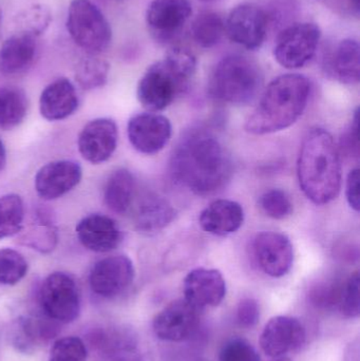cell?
<instances>
[{
	"instance_id": "obj_1",
	"label": "cell",
	"mask_w": 360,
	"mask_h": 361,
	"mask_svg": "<svg viewBox=\"0 0 360 361\" xmlns=\"http://www.w3.org/2000/svg\"><path fill=\"white\" fill-rule=\"evenodd\" d=\"M232 161L221 142L209 131L194 129L173 150V180L194 195L206 197L223 189L232 179Z\"/></svg>"
},
{
	"instance_id": "obj_2",
	"label": "cell",
	"mask_w": 360,
	"mask_h": 361,
	"mask_svg": "<svg viewBox=\"0 0 360 361\" xmlns=\"http://www.w3.org/2000/svg\"><path fill=\"white\" fill-rule=\"evenodd\" d=\"M299 186L317 205L336 199L342 187L340 152L329 131L313 128L306 133L297 164Z\"/></svg>"
},
{
	"instance_id": "obj_3",
	"label": "cell",
	"mask_w": 360,
	"mask_h": 361,
	"mask_svg": "<svg viewBox=\"0 0 360 361\" xmlns=\"http://www.w3.org/2000/svg\"><path fill=\"white\" fill-rule=\"evenodd\" d=\"M311 82L298 73L283 74L268 84L253 114L245 123V130L263 135L289 128L302 116L309 99Z\"/></svg>"
},
{
	"instance_id": "obj_4",
	"label": "cell",
	"mask_w": 360,
	"mask_h": 361,
	"mask_svg": "<svg viewBox=\"0 0 360 361\" xmlns=\"http://www.w3.org/2000/svg\"><path fill=\"white\" fill-rule=\"evenodd\" d=\"M196 71L197 59L192 52L183 48L171 49L142 76L137 85V99L149 111H162L185 91Z\"/></svg>"
},
{
	"instance_id": "obj_5",
	"label": "cell",
	"mask_w": 360,
	"mask_h": 361,
	"mask_svg": "<svg viewBox=\"0 0 360 361\" xmlns=\"http://www.w3.org/2000/svg\"><path fill=\"white\" fill-rule=\"evenodd\" d=\"M263 84L259 66L243 55H228L216 65L209 82L211 97L230 105H247Z\"/></svg>"
},
{
	"instance_id": "obj_6",
	"label": "cell",
	"mask_w": 360,
	"mask_h": 361,
	"mask_svg": "<svg viewBox=\"0 0 360 361\" xmlns=\"http://www.w3.org/2000/svg\"><path fill=\"white\" fill-rule=\"evenodd\" d=\"M67 29L74 42L90 55L99 54L111 42L109 23L90 0H72L68 10Z\"/></svg>"
},
{
	"instance_id": "obj_7",
	"label": "cell",
	"mask_w": 360,
	"mask_h": 361,
	"mask_svg": "<svg viewBox=\"0 0 360 361\" xmlns=\"http://www.w3.org/2000/svg\"><path fill=\"white\" fill-rule=\"evenodd\" d=\"M39 301L44 315L57 324H71L80 316V290L67 274L49 275L40 288Z\"/></svg>"
},
{
	"instance_id": "obj_8",
	"label": "cell",
	"mask_w": 360,
	"mask_h": 361,
	"mask_svg": "<svg viewBox=\"0 0 360 361\" xmlns=\"http://www.w3.org/2000/svg\"><path fill=\"white\" fill-rule=\"evenodd\" d=\"M321 38V29L315 23H294L277 37L275 59L285 69L304 67L316 54Z\"/></svg>"
},
{
	"instance_id": "obj_9",
	"label": "cell",
	"mask_w": 360,
	"mask_h": 361,
	"mask_svg": "<svg viewBox=\"0 0 360 361\" xmlns=\"http://www.w3.org/2000/svg\"><path fill=\"white\" fill-rule=\"evenodd\" d=\"M268 17L260 6L242 4L230 11L225 21V33L235 44L257 50L266 39Z\"/></svg>"
},
{
	"instance_id": "obj_10",
	"label": "cell",
	"mask_w": 360,
	"mask_h": 361,
	"mask_svg": "<svg viewBox=\"0 0 360 361\" xmlns=\"http://www.w3.org/2000/svg\"><path fill=\"white\" fill-rule=\"evenodd\" d=\"M135 265L124 255L107 257L93 265L89 283L93 293L103 298H114L123 294L132 284Z\"/></svg>"
},
{
	"instance_id": "obj_11",
	"label": "cell",
	"mask_w": 360,
	"mask_h": 361,
	"mask_svg": "<svg viewBox=\"0 0 360 361\" xmlns=\"http://www.w3.org/2000/svg\"><path fill=\"white\" fill-rule=\"evenodd\" d=\"M200 311L186 299L173 301L154 317V334L161 341L173 343L190 338L200 324Z\"/></svg>"
},
{
	"instance_id": "obj_12",
	"label": "cell",
	"mask_w": 360,
	"mask_h": 361,
	"mask_svg": "<svg viewBox=\"0 0 360 361\" xmlns=\"http://www.w3.org/2000/svg\"><path fill=\"white\" fill-rule=\"evenodd\" d=\"M253 250L260 269L270 277H283L293 267V244L285 233L277 231L258 233L254 240Z\"/></svg>"
},
{
	"instance_id": "obj_13",
	"label": "cell",
	"mask_w": 360,
	"mask_h": 361,
	"mask_svg": "<svg viewBox=\"0 0 360 361\" xmlns=\"http://www.w3.org/2000/svg\"><path fill=\"white\" fill-rule=\"evenodd\" d=\"M127 133L135 150L143 154H154L164 149L170 141L173 126L166 116L146 112L129 120Z\"/></svg>"
},
{
	"instance_id": "obj_14",
	"label": "cell",
	"mask_w": 360,
	"mask_h": 361,
	"mask_svg": "<svg viewBox=\"0 0 360 361\" xmlns=\"http://www.w3.org/2000/svg\"><path fill=\"white\" fill-rule=\"evenodd\" d=\"M306 339V329L299 320L289 316H277L264 326L260 347L266 356L278 360L302 348Z\"/></svg>"
},
{
	"instance_id": "obj_15",
	"label": "cell",
	"mask_w": 360,
	"mask_h": 361,
	"mask_svg": "<svg viewBox=\"0 0 360 361\" xmlns=\"http://www.w3.org/2000/svg\"><path fill=\"white\" fill-rule=\"evenodd\" d=\"M118 140L116 123L110 118H97L80 131L78 150L89 163L101 164L111 158L118 146Z\"/></svg>"
},
{
	"instance_id": "obj_16",
	"label": "cell",
	"mask_w": 360,
	"mask_h": 361,
	"mask_svg": "<svg viewBox=\"0 0 360 361\" xmlns=\"http://www.w3.org/2000/svg\"><path fill=\"white\" fill-rule=\"evenodd\" d=\"M82 167L70 160L48 163L35 176V190L42 199L55 200L63 197L80 184Z\"/></svg>"
},
{
	"instance_id": "obj_17",
	"label": "cell",
	"mask_w": 360,
	"mask_h": 361,
	"mask_svg": "<svg viewBox=\"0 0 360 361\" xmlns=\"http://www.w3.org/2000/svg\"><path fill=\"white\" fill-rule=\"evenodd\" d=\"M192 14L190 0H152L146 21L158 39H168L181 31Z\"/></svg>"
},
{
	"instance_id": "obj_18",
	"label": "cell",
	"mask_w": 360,
	"mask_h": 361,
	"mask_svg": "<svg viewBox=\"0 0 360 361\" xmlns=\"http://www.w3.org/2000/svg\"><path fill=\"white\" fill-rule=\"evenodd\" d=\"M184 299L199 309L218 307L226 296V282L218 269H196L184 279Z\"/></svg>"
},
{
	"instance_id": "obj_19",
	"label": "cell",
	"mask_w": 360,
	"mask_h": 361,
	"mask_svg": "<svg viewBox=\"0 0 360 361\" xmlns=\"http://www.w3.org/2000/svg\"><path fill=\"white\" fill-rule=\"evenodd\" d=\"M76 235L84 247L94 252H112L123 241L116 221L104 214L85 216L76 225Z\"/></svg>"
},
{
	"instance_id": "obj_20",
	"label": "cell",
	"mask_w": 360,
	"mask_h": 361,
	"mask_svg": "<svg viewBox=\"0 0 360 361\" xmlns=\"http://www.w3.org/2000/svg\"><path fill=\"white\" fill-rule=\"evenodd\" d=\"M244 222V210L238 202L216 200L199 216L203 231L218 237H225L239 231Z\"/></svg>"
},
{
	"instance_id": "obj_21",
	"label": "cell",
	"mask_w": 360,
	"mask_h": 361,
	"mask_svg": "<svg viewBox=\"0 0 360 361\" xmlns=\"http://www.w3.org/2000/svg\"><path fill=\"white\" fill-rule=\"evenodd\" d=\"M77 107V92L68 78H57L49 84L40 95V114L51 122L69 118Z\"/></svg>"
},
{
	"instance_id": "obj_22",
	"label": "cell",
	"mask_w": 360,
	"mask_h": 361,
	"mask_svg": "<svg viewBox=\"0 0 360 361\" xmlns=\"http://www.w3.org/2000/svg\"><path fill=\"white\" fill-rule=\"evenodd\" d=\"M36 54V37L17 32L6 38L0 48V73L16 75L29 69Z\"/></svg>"
},
{
	"instance_id": "obj_23",
	"label": "cell",
	"mask_w": 360,
	"mask_h": 361,
	"mask_svg": "<svg viewBox=\"0 0 360 361\" xmlns=\"http://www.w3.org/2000/svg\"><path fill=\"white\" fill-rule=\"evenodd\" d=\"M175 218V209L166 199L149 195L137 207L135 226L139 233L154 235L168 226Z\"/></svg>"
},
{
	"instance_id": "obj_24",
	"label": "cell",
	"mask_w": 360,
	"mask_h": 361,
	"mask_svg": "<svg viewBox=\"0 0 360 361\" xmlns=\"http://www.w3.org/2000/svg\"><path fill=\"white\" fill-rule=\"evenodd\" d=\"M55 324L50 318L40 316H27L17 322L14 329V345L19 351H35L42 343L52 338L54 333Z\"/></svg>"
},
{
	"instance_id": "obj_25",
	"label": "cell",
	"mask_w": 360,
	"mask_h": 361,
	"mask_svg": "<svg viewBox=\"0 0 360 361\" xmlns=\"http://www.w3.org/2000/svg\"><path fill=\"white\" fill-rule=\"evenodd\" d=\"M329 71L342 84L359 82L360 48L357 40L347 38L337 44L329 63Z\"/></svg>"
},
{
	"instance_id": "obj_26",
	"label": "cell",
	"mask_w": 360,
	"mask_h": 361,
	"mask_svg": "<svg viewBox=\"0 0 360 361\" xmlns=\"http://www.w3.org/2000/svg\"><path fill=\"white\" fill-rule=\"evenodd\" d=\"M135 195V180L130 171L120 169L110 175L104 190V200L109 209L118 214H127Z\"/></svg>"
},
{
	"instance_id": "obj_27",
	"label": "cell",
	"mask_w": 360,
	"mask_h": 361,
	"mask_svg": "<svg viewBox=\"0 0 360 361\" xmlns=\"http://www.w3.org/2000/svg\"><path fill=\"white\" fill-rule=\"evenodd\" d=\"M27 99L17 87L0 89V128L11 130L21 124L27 116Z\"/></svg>"
},
{
	"instance_id": "obj_28",
	"label": "cell",
	"mask_w": 360,
	"mask_h": 361,
	"mask_svg": "<svg viewBox=\"0 0 360 361\" xmlns=\"http://www.w3.org/2000/svg\"><path fill=\"white\" fill-rule=\"evenodd\" d=\"M225 33V21L215 12H203L194 18L192 25V36L201 48L211 49L217 46Z\"/></svg>"
},
{
	"instance_id": "obj_29",
	"label": "cell",
	"mask_w": 360,
	"mask_h": 361,
	"mask_svg": "<svg viewBox=\"0 0 360 361\" xmlns=\"http://www.w3.org/2000/svg\"><path fill=\"white\" fill-rule=\"evenodd\" d=\"M25 204L16 193L0 197V240L18 235L23 229Z\"/></svg>"
},
{
	"instance_id": "obj_30",
	"label": "cell",
	"mask_w": 360,
	"mask_h": 361,
	"mask_svg": "<svg viewBox=\"0 0 360 361\" xmlns=\"http://www.w3.org/2000/svg\"><path fill=\"white\" fill-rule=\"evenodd\" d=\"M109 63L105 59L90 55L85 57L75 68V80L85 90L101 88L107 82Z\"/></svg>"
},
{
	"instance_id": "obj_31",
	"label": "cell",
	"mask_w": 360,
	"mask_h": 361,
	"mask_svg": "<svg viewBox=\"0 0 360 361\" xmlns=\"http://www.w3.org/2000/svg\"><path fill=\"white\" fill-rule=\"evenodd\" d=\"M25 257L11 248L0 250V286H14L23 279L27 273Z\"/></svg>"
},
{
	"instance_id": "obj_32",
	"label": "cell",
	"mask_w": 360,
	"mask_h": 361,
	"mask_svg": "<svg viewBox=\"0 0 360 361\" xmlns=\"http://www.w3.org/2000/svg\"><path fill=\"white\" fill-rule=\"evenodd\" d=\"M260 208L262 212L275 220H283L291 216L293 212V203L285 191L281 189H271L260 197Z\"/></svg>"
},
{
	"instance_id": "obj_33",
	"label": "cell",
	"mask_w": 360,
	"mask_h": 361,
	"mask_svg": "<svg viewBox=\"0 0 360 361\" xmlns=\"http://www.w3.org/2000/svg\"><path fill=\"white\" fill-rule=\"evenodd\" d=\"M88 351L82 339L75 336L57 339L51 348L49 361H87Z\"/></svg>"
},
{
	"instance_id": "obj_34",
	"label": "cell",
	"mask_w": 360,
	"mask_h": 361,
	"mask_svg": "<svg viewBox=\"0 0 360 361\" xmlns=\"http://www.w3.org/2000/svg\"><path fill=\"white\" fill-rule=\"evenodd\" d=\"M51 19L52 16L50 10L42 4H36L19 15L18 25L21 27L19 32L31 34L37 37L50 25Z\"/></svg>"
},
{
	"instance_id": "obj_35",
	"label": "cell",
	"mask_w": 360,
	"mask_h": 361,
	"mask_svg": "<svg viewBox=\"0 0 360 361\" xmlns=\"http://www.w3.org/2000/svg\"><path fill=\"white\" fill-rule=\"evenodd\" d=\"M338 309L347 318H357L360 313L359 274H352L342 286Z\"/></svg>"
},
{
	"instance_id": "obj_36",
	"label": "cell",
	"mask_w": 360,
	"mask_h": 361,
	"mask_svg": "<svg viewBox=\"0 0 360 361\" xmlns=\"http://www.w3.org/2000/svg\"><path fill=\"white\" fill-rule=\"evenodd\" d=\"M219 361H261L255 348L242 338L228 341L221 349Z\"/></svg>"
},
{
	"instance_id": "obj_37",
	"label": "cell",
	"mask_w": 360,
	"mask_h": 361,
	"mask_svg": "<svg viewBox=\"0 0 360 361\" xmlns=\"http://www.w3.org/2000/svg\"><path fill=\"white\" fill-rule=\"evenodd\" d=\"M260 307L257 300L244 298L239 303L237 309V320L243 328H254L259 322Z\"/></svg>"
},
{
	"instance_id": "obj_38",
	"label": "cell",
	"mask_w": 360,
	"mask_h": 361,
	"mask_svg": "<svg viewBox=\"0 0 360 361\" xmlns=\"http://www.w3.org/2000/svg\"><path fill=\"white\" fill-rule=\"evenodd\" d=\"M346 197L349 205L355 212H359V169H355L350 171L347 178Z\"/></svg>"
},
{
	"instance_id": "obj_39",
	"label": "cell",
	"mask_w": 360,
	"mask_h": 361,
	"mask_svg": "<svg viewBox=\"0 0 360 361\" xmlns=\"http://www.w3.org/2000/svg\"><path fill=\"white\" fill-rule=\"evenodd\" d=\"M6 148H4V143H2L1 139H0V171L4 169V167L6 166Z\"/></svg>"
},
{
	"instance_id": "obj_40",
	"label": "cell",
	"mask_w": 360,
	"mask_h": 361,
	"mask_svg": "<svg viewBox=\"0 0 360 361\" xmlns=\"http://www.w3.org/2000/svg\"><path fill=\"white\" fill-rule=\"evenodd\" d=\"M113 361H139L135 360V358L130 357V356H120V357L116 358Z\"/></svg>"
},
{
	"instance_id": "obj_41",
	"label": "cell",
	"mask_w": 360,
	"mask_h": 361,
	"mask_svg": "<svg viewBox=\"0 0 360 361\" xmlns=\"http://www.w3.org/2000/svg\"><path fill=\"white\" fill-rule=\"evenodd\" d=\"M352 1L353 6H354L355 10L359 12V0H351Z\"/></svg>"
},
{
	"instance_id": "obj_42",
	"label": "cell",
	"mask_w": 360,
	"mask_h": 361,
	"mask_svg": "<svg viewBox=\"0 0 360 361\" xmlns=\"http://www.w3.org/2000/svg\"><path fill=\"white\" fill-rule=\"evenodd\" d=\"M274 361H291L290 360H287V358H278V360H275Z\"/></svg>"
},
{
	"instance_id": "obj_43",
	"label": "cell",
	"mask_w": 360,
	"mask_h": 361,
	"mask_svg": "<svg viewBox=\"0 0 360 361\" xmlns=\"http://www.w3.org/2000/svg\"><path fill=\"white\" fill-rule=\"evenodd\" d=\"M2 20V10L1 8H0V23H1Z\"/></svg>"
},
{
	"instance_id": "obj_44",
	"label": "cell",
	"mask_w": 360,
	"mask_h": 361,
	"mask_svg": "<svg viewBox=\"0 0 360 361\" xmlns=\"http://www.w3.org/2000/svg\"><path fill=\"white\" fill-rule=\"evenodd\" d=\"M201 1L211 2V1H216V0H201Z\"/></svg>"
}]
</instances>
